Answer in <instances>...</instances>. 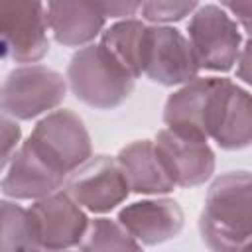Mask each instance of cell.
I'll return each mask as SVG.
<instances>
[{"instance_id": "cell-1", "label": "cell", "mask_w": 252, "mask_h": 252, "mask_svg": "<svg viewBox=\"0 0 252 252\" xmlns=\"http://www.w3.org/2000/svg\"><path fill=\"white\" fill-rule=\"evenodd\" d=\"M203 242L219 252H244L252 244V183L248 171L213 181L199 217Z\"/></svg>"}, {"instance_id": "cell-2", "label": "cell", "mask_w": 252, "mask_h": 252, "mask_svg": "<svg viewBox=\"0 0 252 252\" xmlns=\"http://www.w3.org/2000/svg\"><path fill=\"white\" fill-rule=\"evenodd\" d=\"M136 77L102 45L87 43L69 61L67 83L73 94L93 108L120 106L134 91Z\"/></svg>"}, {"instance_id": "cell-3", "label": "cell", "mask_w": 252, "mask_h": 252, "mask_svg": "<svg viewBox=\"0 0 252 252\" xmlns=\"http://www.w3.org/2000/svg\"><path fill=\"white\" fill-rule=\"evenodd\" d=\"M26 144L65 179L93 156L91 136L85 122L71 110H53L43 116Z\"/></svg>"}, {"instance_id": "cell-4", "label": "cell", "mask_w": 252, "mask_h": 252, "mask_svg": "<svg viewBox=\"0 0 252 252\" xmlns=\"http://www.w3.org/2000/svg\"><path fill=\"white\" fill-rule=\"evenodd\" d=\"M65 93L63 75L45 65H24L0 85V112L14 120H32L57 108Z\"/></svg>"}, {"instance_id": "cell-5", "label": "cell", "mask_w": 252, "mask_h": 252, "mask_svg": "<svg viewBox=\"0 0 252 252\" xmlns=\"http://www.w3.org/2000/svg\"><path fill=\"white\" fill-rule=\"evenodd\" d=\"M140 73L150 81L173 87L197 77L199 63L189 39L165 24L146 26L140 49Z\"/></svg>"}, {"instance_id": "cell-6", "label": "cell", "mask_w": 252, "mask_h": 252, "mask_svg": "<svg viewBox=\"0 0 252 252\" xmlns=\"http://www.w3.org/2000/svg\"><path fill=\"white\" fill-rule=\"evenodd\" d=\"M47 51L43 0H0V59L33 63Z\"/></svg>"}, {"instance_id": "cell-7", "label": "cell", "mask_w": 252, "mask_h": 252, "mask_svg": "<svg viewBox=\"0 0 252 252\" xmlns=\"http://www.w3.org/2000/svg\"><path fill=\"white\" fill-rule=\"evenodd\" d=\"M187 33L199 69L224 73L234 67L242 47L240 24L222 8H199L189 20Z\"/></svg>"}, {"instance_id": "cell-8", "label": "cell", "mask_w": 252, "mask_h": 252, "mask_svg": "<svg viewBox=\"0 0 252 252\" xmlns=\"http://www.w3.org/2000/svg\"><path fill=\"white\" fill-rule=\"evenodd\" d=\"M226 81L224 77H193L183 83V87L165 100V126L177 134L207 140Z\"/></svg>"}, {"instance_id": "cell-9", "label": "cell", "mask_w": 252, "mask_h": 252, "mask_svg": "<svg viewBox=\"0 0 252 252\" xmlns=\"http://www.w3.org/2000/svg\"><path fill=\"white\" fill-rule=\"evenodd\" d=\"M67 193L91 213H108L128 197L130 187L116 158L91 156L69 173Z\"/></svg>"}, {"instance_id": "cell-10", "label": "cell", "mask_w": 252, "mask_h": 252, "mask_svg": "<svg viewBox=\"0 0 252 252\" xmlns=\"http://www.w3.org/2000/svg\"><path fill=\"white\" fill-rule=\"evenodd\" d=\"M39 248L63 250L77 246L87 228V215L83 207L63 189L35 199L30 207Z\"/></svg>"}, {"instance_id": "cell-11", "label": "cell", "mask_w": 252, "mask_h": 252, "mask_svg": "<svg viewBox=\"0 0 252 252\" xmlns=\"http://www.w3.org/2000/svg\"><path fill=\"white\" fill-rule=\"evenodd\" d=\"M154 148L173 185L197 187L215 171V154L207 140L183 136L163 128L158 132Z\"/></svg>"}, {"instance_id": "cell-12", "label": "cell", "mask_w": 252, "mask_h": 252, "mask_svg": "<svg viewBox=\"0 0 252 252\" xmlns=\"http://www.w3.org/2000/svg\"><path fill=\"white\" fill-rule=\"evenodd\" d=\"M118 222L142 244H161L177 236L183 228V211L173 199H146L126 205L118 213Z\"/></svg>"}, {"instance_id": "cell-13", "label": "cell", "mask_w": 252, "mask_h": 252, "mask_svg": "<svg viewBox=\"0 0 252 252\" xmlns=\"http://www.w3.org/2000/svg\"><path fill=\"white\" fill-rule=\"evenodd\" d=\"M45 18L55 41L67 47L91 43L106 20L94 0H47Z\"/></svg>"}, {"instance_id": "cell-14", "label": "cell", "mask_w": 252, "mask_h": 252, "mask_svg": "<svg viewBox=\"0 0 252 252\" xmlns=\"http://www.w3.org/2000/svg\"><path fill=\"white\" fill-rule=\"evenodd\" d=\"M65 183V177L49 167L26 142L20 144L14 158L6 167V175L0 181L4 195L12 199H39L49 195Z\"/></svg>"}, {"instance_id": "cell-15", "label": "cell", "mask_w": 252, "mask_h": 252, "mask_svg": "<svg viewBox=\"0 0 252 252\" xmlns=\"http://www.w3.org/2000/svg\"><path fill=\"white\" fill-rule=\"evenodd\" d=\"M209 138H213L222 150H242L252 140L250 94L230 79L220 93Z\"/></svg>"}, {"instance_id": "cell-16", "label": "cell", "mask_w": 252, "mask_h": 252, "mask_svg": "<svg viewBox=\"0 0 252 252\" xmlns=\"http://www.w3.org/2000/svg\"><path fill=\"white\" fill-rule=\"evenodd\" d=\"M116 161L126 177L130 191L134 193L163 195L175 187L156 154L154 142L150 140H136L124 146L118 152Z\"/></svg>"}, {"instance_id": "cell-17", "label": "cell", "mask_w": 252, "mask_h": 252, "mask_svg": "<svg viewBox=\"0 0 252 252\" xmlns=\"http://www.w3.org/2000/svg\"><path fill=\"white\" fill-rule=\"evenodd\" d=\"M37 238L30 209L2 199L0 201V252L4 250H37Z\"/></svg>"}, {"instance_id": "cell-18", "label": "cell", "mask_w": 252, "mask_h": 252, "mask_svg": "<svg viewBox=\"0 0 252 252\" xmlns=\"http://www.w3.org/2000/svg\"><path fill=\"white\" fill-rule=\"evenodd\" d=\"M146 24L140 20H122L110 26L104 33L100 43L134 75L140 77V49H142V35Z\"/></svg>"}, {"instance_id": "cell-19", "label": "cell", "mask_w": 252, "mask_h": 252, "mask_svg": "<svg viewBox=\"0 0 252 252\" xmlns=\"http://www.w3.org/2000/svg\"><path fill=\"white\" fill-rule=\"evenodd\" d=\"M81 250H138L140 244L128 234V230L110 219H94L87 222L81 242Z\"/></svg>"}, {"instance_id": "cell-20", "label": "cell", "mask_w": 252, "mask_h": 252, "mask_svg": "<svg viewBox=\"0 0 252 252\" xmlns=\"http://www.w3.org/2000/svg\"><path fill=\"white\" fill-rule=\"evenodd\" d=\"M199 0H144L142 14L156 24H169L189 16Z\"/></svg>"}, {"instance_id": "cell-21", "label": "cell", "mask_w": 252, "mask_h": 252, "mask_svg": "<svg viewBox=\"0 0 252 252\" xmlns=\"http://www.w3.org/2000/svg\"><path fill=\"white\" fill-rule=\"evenodd\" d=\"M22 142V130L18 122L0 112V173L8 167Z\"/></svg>"}, {"instance_id": "cell-22", "label": "cell", "mask_w": 252, "mask_h": 252, "mask_svg": "<svg viewBox=\"0 0 252 252\" xmlns=\"http://www.w3.org/2000/svg\"><path fill=\"white\" fill-rule=\"evenodd\" d=\"M144 0H94L104 18H128L134 16Z\"/></svg>"}, {"instance_id": "cell-23", "label": "cell", "mask_w": 252, "mask_h": 252, "mask_svg": "<svg viewBox=\"0 0 252 252\" xmlns=\"http://www.w3.org/2000/svg\"><path fill=\"white\" fill-rule=\"evenodd\" d=\"M220 4L232 12L234 20L248 32L250 30V14H252V8H250V0H220Z\"/></svg>"}]
</instances>
